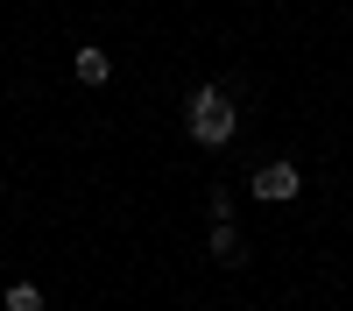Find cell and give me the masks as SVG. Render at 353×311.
<instances>
[{
    "label": "cell",
    "instance_id": "cell-1",
    "mask_svg": "<svg viewBox=\"0 0 353 311\" xmlns=\"http://www.w3.org/2000/svg\"><path fill=\"white\" fill-rule=\"evenodd\" d=\"M184 134L198 141V149H226V141L241 134V106H233V92L219 78H205L198 92L184 99Z\"/></svg>",
    "mask_w": 353,
    "mask_h": 311
},
{
    "label": "cell",
    "instance_id": "cell-2",
    "mask_svg": "<svg viewBox=\"0 0 353 311\" xmlns=\"http://www.w3.org/2000/svg\"><path fill=\"white\" fill-rule=\"evenodd\" d=\"M248 191L261 198V205H290V198L304 191V170L290 163V156H276V163H261V170H254V184H248Z\"/></svg>",
    "mask_w": 353,
    "mask_h": 311
},
{
    "label": "cell",
    "instance_id": "cell-3",
    "mask_svg": "<svg viewBox=\"0 0 353 311\" xmlns=\"http://www.w3.org/2000/svg\"><path fill=\"white\" fill-rule=\"evenodd\" d=\"M205 248H212V262H219V269H241V262H248V241L233 234V226H212V241H205Z\"/></svg>",
    "mask_w": 353,
    "mask_h": 311
},
{
    "label": "cell",
    "instance_id": "cell-4",
    "mask_svg": "<svg viewBox=\"0 0 353 311\" xmlns=\"http://www.w3.org/2000/svg\"><path fill=\"white\" fill-rule=\"evenodd\" d=\"M71 71H78V85H92V92H99V85L113 78V64H106V50H78V64H71Z\"/></svg>",
    "mask_w": 353,
    "mask_h": 311
},
{
    "label": "cell",
    "instance_id": "cell-5",
    "mask_svg": "<svg viewBox=\"0 0 353 311\" xmlns=\"http://www.w3.org/2000/svg\"><path fill=\"white\" fill-rule=\"evenodd\" d=\"M0 311H43V290H36V283H8Z\"/></svg>",
    "mask_w": 353,
    "mask_h": 311
},
{
    "label": "cell",
    "instance_id": "cell-6",
    "mask_svg": "<svg viewBox=\"0 0 353 311\" xmlns=\"http://www.w3.org/2000/svg\"><path fill=\"white\" fill-rule=\"evenodd\" d=\"M205 212H212V226H233V191L212 184V191H205Z\"/></svg>",
    "mask_w": 353,
    "mask_h": 311
},
{
    "label": "cell",
    "instance_id": "cell-7",
    "mask_svg": "<svg viewBox=\"0 0 353 311\" xmlns=\"http://www.w3.org/2000/svg\"><path fill=\"white\" fill-rule=\"evenodd\" d=\"M0 198H8V177H0Z\"/></svg>",
    "mask_w": 353,
    "mask_h": 311
}]
</instances>
